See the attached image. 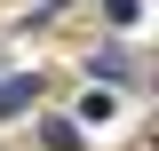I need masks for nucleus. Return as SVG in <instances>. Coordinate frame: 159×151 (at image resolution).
<instances>
[{"label": "nucleus", "mask_w": 159, "mask_h": 151, "mask_svg": "<svg viewBox=\"0 0 159 151\" xmlns=\"http://www.w3.org/2000/svg\"><path fill=\"white\" fill-rule=\"evenodd\" d=\"M32 95H40V80H0V119H8V112H24Z\"/></svg>", "instance_id": "nucleus-1"}, {"label": "nucleus", "mask_w": 159, "mask_h": 151, "mask_svg": "<svg viewBox=\"0 0 159 151\" xmlns=\"http://www.w3.org/2000/svg\"><path fill=\"white\" fill-rule=\"evenodd\" d=\"M48 151H80V127H64V119H56V127H48Z\"/></svg>", "instance_id": "nucleus-2"}, {"label": "nucleus", "mask_w": 159, "mask_h": 151, "mask_svg": "<svg viewBox=\"0 0 159 151\" xmlns=\"http://www.w3.org/2000/svg\"><path fill=\"white\" fill-rule=\"evenodd\" d=\"M111 8V24H135V0H103Z\"/></svg>", "instance_id": "nucleus-3"}]
</instances>
